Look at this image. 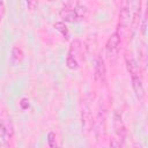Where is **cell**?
<instances>
[{"label":"cell","instance_id":"277c9868","mask_svg":"<svg viewBox=\"0 0 148 148\" xmlns=\"http://www.w3.org/2000/svg\"><path fill=\"white\" fill-rule=\"evenodd\" d=\"M81 46H82V44L79 39H75L71 43L69 50H68L67 56H66V66L69 69H76L79 67L77 56L81 51Z\"/></svg>","mask_w":148,"mask_h":148},{"label":"cell","instance_id":"ac0fdd59","mask_svg":"<svg viewBox=\"0 0 148 148\" xmlns=\"http://www.w3.org/2000/svg\"><path fill=\"white\" fill-rule=\"evenodd\" d=\"M141 32H142V35L145 36L146 35V15L143 16V18H142V25H141Z\"/></svg>","mask_w":148,"mask_h":148},{"label":"cell","instance_id":"7a4b0ae2","mask_svg":"<svg viewBox=\"0 0 148 148\" xmlns=\"http://www.w3.org/2000/svg\"><path fill=\"white\" fill-rule=\"evenodd\" d=\"M14 135V128L10 117L6 112L0 111V145L9 143Z\"/></svg>","mask_w":148,"mask_h":148},{"label":"cell","instance_id":"9c48e42d","mask_svg":"<svg viewBox=\"0 0 148 148\" xmlns=\"http://www.w3.org/2000/svg\"><path fill=\"white\" fill-rule=\"evenodd\" d=\"M81 120H82V128L86 131V132H89L91 128H92V125H94V120H92V114L90 112V109L86 105L83 106L82 109V112H81Z\"/></svg>","mask_w":148,"mask_h":148},{"label":"cell","instance_id":"5b68a950","mask_svg":"<svg viewBox=\"0 0 148 148\" xmlns=\"http://www.w3.org/2000/svg\"><path fill=\"white\" fill-rule=\"evenodd\" d=\"M94 79L99 84H105V82H106V67H105V62H104V59L102 58V56H97L95 59Z\"/></svg>","mask_w":148,"mask_h":148},{"label":"cell","instance_id":"3957f363","mask_svg":"<svg viewBox=\"0 0 148 148\" xmlns=\"http://www.w3.org/2000/svg\"><path fill=\"white\" fill-rule=\"evenodd\" d=\"M87 16V8L84 6L77 5L74 8H64L60 12V17L65 21V22H80L82 20H84V17Z\"/></svg>","mask_w":148,"mask_h":148},{"label":"cell","instance_id":"5bb4252c","mask_svg":"<svg viewBox=\"0 0 148 148\" xmlns=\"http://www.w3.org/2000/svg\"><path fill=\"white\" fill-rule=\"evenodd\" d=\"M25 3H27L28 9L30 12H34L38 6V0H25Z\"/></svg>","mask_w":148,"mask_h":148},{"label":"cell","instance_id":"6da1fadb","mask_svg":"<svg viewBox=\"0 0 148 148\" xmlns=\"http://www.w3.org/2000/svg\"><path fill=\"white\" fill-rule=\"evenodd\" d=\"M120 46H121V37L118 31L113 32L106 40L105 43V54L109 61L116 62L119 57L120 52Z\"/></svg>","mask_w":148,"mask_h":148},{"label":"cell","instance_id":"d6986e66","mask_svg":"<svg viewBox=\"0 0 148 148\" xmlns=\"http://www.w3.org/2000/svg\"><path fill=\"white\" fill-rule=\"evenodd\" d=\"M46 1H50L51 2V1H54V0H46Z\"/></svg>","mask_w":148,"mask_h":148},{"label":"cell","instance_id":"7c38bea8","mask_svg":"<svg viewBox=\"0 0 148 148\" xmlns=\"http://www.w3.org/2000/svg\"><path fill=\"white\" fill-rule=\"evenodd\" d=\"M54 29H56L57 31H59L64 38L68 39V37H69V31H68V28L66 27V24H65L64 22H57V23H54Z\"/></svg>","mask_w":148,"mask_h":148},{"label":"cell","instance_id":"e0dca14e","mask_svg":"<svg viewBox=\"0 0 148 148\" xmlns=\"http://www.w3.org/2000/svg\"><path fill=\"white\" fill-rule=\"evenodd\" d=\"M20 105H21V108H22L23 110L28 109V108H29V101H28V98H22L21 102H20Z\"/></svg>","mask_w":148,"mask_h":148},{"label":"cell","instance_id":"30bf717a","mask_svg":"<svg viewBox=\"0 0 148 148\" xmlns=\"http://www.w3.org/2000/svg\"><path fill=\"white\" fill-rule=\"evenodd\" d=\"M124 60H125V65H126V68H127V72L130 73V76L131 75H135V74H139V65L135 60V58L126 52L125 56H124Z\"/></svg>","mask_w":148,"mask_h":148},{"label":"cell","instance_id":"ba28073f","mask_svg":"<svg viewBox=\"0 0 148 148\" xmlns=\"http://www.w3.org/2000/svg\"><path fill=\"white\" fill-rule=\"evenodd\" d=\"M131 81H132V88H133V91H134L136 99L139 102H142L145 99L146 91H145V87H143L142 79H141L140 74L131 75Z\"/></svg>","mask_w":148,"mask_h":148},{"label":"cell","instance_id":"8fae6325","mask_svg":"<svg viewBox=\"0 0 148 148\" xmlns=\"http://www.w3.org/2000/svg\"><path fill=\"white\" fill-rule=\"evenodd\" d=\"M10 59H12V62L14 65L18 64L22 61L23 59V51L18 47V46H14L12 49V53H10Z\"/></svg>","mask_w":148,"mask_h":148},{"label":"cell","instance_id":"8992f818","mask_svg":"<svg viewBox=\"0 0 148 148\" xmlns=\"http://www.w3.org/2000/svg\"><path fill=\"white\" fill-rule=\"evenodd\" d=\"M112 124H113V130L116 135L118 136V139H120L121 141L126 139L127 136V128L126 125L123 120V114L119 111H116L112 118Z\"/></svg>","mask_w":148,"mask_h":148},{"label":"cell","instance_id":"52a82bcc","mask_svg":"<svg viewBox=\"0 0 148 148\" xmlns=\"http://www.w3.org/2000/svg\"><path fill=\"white\" fill-rule=\"evenodd\" d=\"M131 21V3L130 0H120L119 6V27L125 28Z\"/></svg>","mask_w":148,"mask_h":148},{"label":"cell","instance_id":"2e32d148","mask_svg":"<svg viewBox=\"0 0 148 148\" xmlns=\"http://www.w3.org/2000/svg\"><path fill=\"white\" fill-rule=\"evenodd\" d=\"M5 10H6V8H5V1L3 0H0V21L2 20V17L5 15Z\"/></svg>","mask_w":148,"mask_h":148},{"label":"cell","instance_id":"4fadbf2b","mask_svg":"<svg viewBox=\"0 0 148 148\" xmlns=\"http://www.w3.org/2000/svg\"><path fill=\"white\" fill-rule=\"evenodd\" d=\"M47 143L50 147H57V136H56V133L54 132H49L47 134Z\"/></svg>","mask_w":148,"mask_h":148},{"label":"cell","instance_id":"9a60e30c","mask_svg":"<svg viewBox=\"0 0 148 148\" xmlns=\"http://www.w3.org/2000/svg\"><path fill=\"white\" fill-rule=\"evenodd\" d=\"M123 143H121V140H117V139H111L110 141V147H121Z\"/></svg>","mask_w":148,"mask_h":148}]
</instances>
